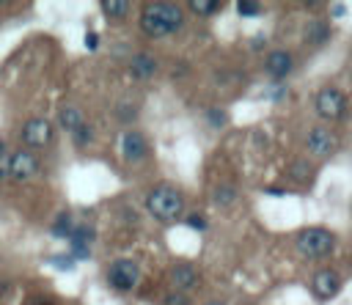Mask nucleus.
Wrapping results in <instances>:
<instances>
[{"label":"nucleus","mask_w":352,"mask_h":305,"mask_svg":"<svg viewBox=\"0 0 352 305\" xmlns=\"http://www.w3.org/2000/svg\"><path fill=\"white\" fill-rule=\"evenodd\" d=\"M140 33L146 38H168L173 33L182 30L184 25V5L179 3H168V0H157V3H143L140 16H138Z\"/></svg>","instance_id":"nucleus-1"},{"label":"nucleus","mask_w":352,"mask_h":305,"mask_svg":"<svg viewBox=\"0 0 352 305\" xmlns=\"http://www.w3.org/2000/svg\"><path fill=\"white\" fill-rule=\"evenodd\" d=\"M146 212L157 223H176L184 214V195H182V190L168 184V181L148 187V192H146Z\"/></svg>","instance_id":"nucleus-2"},{"label":"nucleus","mask_w":352,"mask_h":305,"mask_svg":"<svg viewBox=\"0 0 352 305\" xmlns=\"http://www.w3.org/2000/svg\"><path fill=\"white\" fill-rule=\"evenodd\" d=\"M336 245H338V236L330 228H322V225H308V228L294 234V247L308 261L330 258L336 253Z\"/></svg>","instance_id":"nucleus-3"},{"label":"nucleus","mask_w":352,"mask_h":305,"mask_svg":"<svg viewBox=\"0 0 352 305\" xmlns=\"http://www.w3.org/2000/svg\"><path fill=\"white\" fill-rule=\"evenodd\" d=\"M314 110H316V115H319L322 121H327V124L341 121V118L346 115V96H344V91L336 88V85L319 88L316 96H314Z\"/></svg>","instance_id":"nucleus-4"},{"label":"nucleus","mask_w":352,"mask_h":305,"mask_svg":"<svg viewBox=\"0 0 352 305\" xmlns=\"http://www.w3.org/2000/svg\"><path fill=\"white\" fill-rule=\"evenodd\" d=\"M336 148H338V135L330 129V126H311L308 129V135H305V151H308V157H314V159H327V157H333L336 154Z\"/></svg>","instance_id":"nucleus-5"},{"label":"nucleus","mask_w":352,"mask_h":305,"mask_svg":"<svg viewBox=\"0 0 352 305\" xmlns=\"http://www.w3.org/2000/svg\"><path fill=\"white\" fill-rule=\"evenodd\" d=\"M107 283L116 291H132L140 283V267L132 258H116L107 267Z\"/></svg>","instance_id":"nucleus-6"},{"label":"nucleus","mask_w":352,"mask_h":305,"mask_svg":"<svg viewBox=\"0 0 352 305\" xmlns=\"http://www.w3.org/2000/svg\"><path fill=\"white\" fill-rule=\"evenodd\" d=\"M168 283H170V291L190 294L201 283V269L192 261H176L168 267Z\"/></svg>","instance_id":"nucleus-7"},{"label":"nucleus","mask_w":352,"mask_h":305,"mask_svg":"<svg viewBox=\"0 0 352 305\" xmlns=\"http://www.w3.org/2000/svg\"><path fill=\"white\" fill-rule=\"evenodd\" d=\"M341 286H344V280H341L338 269H333V267H319L311 275V291L316 300H333L341 291Z\"/></svg>","instance_id":"nucleus-8"},{"label":"nucleus","mask_w":352,"mask_h":305,"mask_svg":"<svg viewBox=\"0 0 352 305\" xmlns=\"http://www.w3.org/2000/svg\"><path fill=\"white\" fill-rule=\"evenodd\" d=\"M38 170H41L38 157L28 148L14 151L8 159V179H14V181H30L33 176H38Z\"/></svg>","instance_id":"nucleus-9"},{"label":"nucleus","mask_w":352,"mask_h":305,"mask_svg":"<svg viewBox=\"0 0 352 305\" xmlns=\"http://www.w3.org/2000/svg\"><path fill=\"white\" fill-rule=\"evenodd\" d=\"M22 143L28 148H44L52 143V124L47 118H28L22 124Z\"/></svg>","instance_id":"nucleus-10"},{"label":"nucleus","mask_w":352,"mask_h":305,"mask_svg":"<svg viewBox=\"0 0 352 305\" xmlns=\"http://www.w3.org/2000/svg\"><path fill=\"white\" fill-rule=\"evenodd\" d=\"M121 157L129 165H138V162H143L148 157V140H146V135L140 129H126L121 135Z\"/></svg>","instance_id":"nucleus-11"},{"label":"nucleus","mask_w":352,"mask_h":305,"mask_svg":"<svg viewBox=\"0 0 352 305\" xmlns=\"http://www.w3.org/2000/svg\"><path fill=\"white\" fill-rule=\"evenodd\" d=\"M264 71L278 82L286 80L294 71V55L289 49H270L264 55Z\"/></svg>","instance_id":"nucleus-12"},{"label":"nucleus","mask_w":352,"mask_h":305,"mask_svg":"<svg viewBox=\"0 0 352 305\" xmlns=\"http://www.w3.org/2000/svg\"><path fill=\"white\" fill-rule=\"evenodd\" d=\"M157 71H160V60H157V55H151V52H135V55L129 58V74H132L135 80L148 82Z\"/></svg>","instance_id":"nucleus-13"},{"label":"nucleus","mask_w":352,"mask_h":305,"mask_svg":"<svg viewBox=\"0 0 352 305\" xmlns=\"http://www.w3.org/2000/svg\"><path fill=\"white\" fill-rule=\"evenodd\" d=\"M69 242H72V258L74 261H85L91 258V242H94V228L91 225H74L72 234H69Z\"/></svg>","instance_id":"nucleus-14"},{"label":"nucleus","mask_w":352,"mask_h":305,"mask_svg":"<svg viewBox=\"0 0 352 305\" xmlns=\"http://www.w3.org/2000/svg\"><path fill=\"white\" fill-rule=\"evenodd\" d=\"M330 36H333L330 22L322 19V16H311V19L305 22V27H302V41H305L308 47H322V44L330 41Z\"/></svg>","instance_id":"nucleus-15"},{"label":"nucleus","mask_w":352,"mask_h":305,"mask_svg":"<svg viewBox=\"0 0 352 305\" xmlns=\"http://www.w3.org/2000/svg\"><path fill=\"white\" fill-rule=\"evenodd\" d=\"M314 162L308 159V157H294V159H289V165H286V176H289V181H294V184H311V179H314Z\"/></svg>","instance_id":"nucleus-16"},{"label":"nucleus","mask_w":352,"mask_h":305,"mask_svg":"<svg viewBox=\"0 0 352 305\" xmlns=\"http://www.w3.org/2000/svg\"><path fill=\"white\" fill-rule=\"evenodd\" d=\"M82 124H85V115H82V110H80L77 104H63V107L58 110V126H60V129L77 132Z\"/></svg>","instance_id":"nucleus-17"},{"label":"nucleus","mask_w":352,"mask_h":305,"mask_svg":"<svg viewBox=\"0 0 352 305\" xmlns=\"http://www.w3.org/2000/svg\"><path fill=\"white\" fill-rule=\"evenodd\" d=\"M187 11L201 19H209L223 11V0H187Z\"/></svg>","instance_id":"nucleus-18"},{"label":"nucleus","mask_w":352,"mask_h":305,"mask_svg":"<svg viewBox=\"0 0 352 305\" xmlns=\"http://www.w3.org/2000/svg\"><path fill=\"white\" fill-rule=\"evenodd\" d=\"M99 8H102V14H104L107 19H113V22L126 19V16H129V11H132V5H129L126 0H102V3H99Z\"/></svg>","instance_id":"nucleus-19"},{"label":"nucleus","mask_w":352,"mask_h":305,"mask_svg":"<svg viewBox=\"0 0 352 305\" xmlns=\"http://www.w3.org/2000/svg\"><path fill=\"white\" fill-rule=\"evenodd\" d=\"M236 187L234 184H217L214 187V192H212V201H214V206H220V209H228L234 201H236Z\"/></svg>","instance_id":"nucleus-20"},{"label":"nucleus","mask_w":352,"mask_h":305,"mask_svg":"<svg viewBox=\"0 0 352 305\" xmlns=\"http://www.w3.org/2000/svg\"><path fill=\"white\" fill-rule=\"evenodd\" d=\"M72 228H74L72 214H69V212H60V214L55 217V223H52V236H55V239H69Z\"/></svg>","instance_id":"nucleus-21"},{"label":"nucleus","mask_w":352,"mask_h":305,"mask_svg":"<svg viewBox=\"0 0 352 305\" xmlns=\"http://www.w3.org/2000/svg\"><path fill=\"white\" fill-rule=\"evenodd\" d=\"M204 118H206V124H209L212 129H223V126L228 124V113H226L223 107H217V104H214V107H206V110H204Z\"/></svg>","instance_id":"nucleus-22"},{"label":"nucleus","mask_w":352,"mask_h":305,"mask_svg":"<svg viewBox=\"0 0 352 305\" xmlns=\"http://www.w3.org/2000/svg\"><path fill=\"white\" fill-rule=\"evenodd\" d=\"M236 14L253 19V16H261V14H264V5L256 3V0H239V3H236Z\"/></svg>","instance_id":"nucleus-23"},{"label":"nucleus","mask_w":352,"mask_h":305,"mask_svg":"<svg viewBox=\"0 0 352 305\" xmlns=\"http://www.w3.org/2000/svg\"><path fill=\"white\" fill-rule=\"evenodd\" d=\"M72 140H74V146H77V148H85V146L94 140V126L85 121V124H82L77 132H72Z\"/></svg>","instance_id":"nucleus-24"},{"label":"nucleus","mask_w":352,"mask_h":305,"mask_svg":"<svg viewBox=\"0 0 352 305\" xmlns=\"http://www.w3.org/2000/svg\"><path fill=\"white\" fill-rule=\"evenodd\" d=\"M50 264H52L55 269H60V272H69V269H74V264H77V261H74L69 253H58V256H52V258H50Z\"/></svg>","instance_id":"nucleus-25"},{"label":"nucleus","mask_w":352,"mask_h":305,"mask_svg":"<svg viewBox=\"0 0 352 305\" xmlns=\"http://www.w3.org/2000/svg\"><path fill=\"white\" fill-rule=\"evenodd\" d=\"M162 305H192V300L190 294H182V291H165Z\"/></svg>","instance_id":"nucleus-26"},{"label":"nucleus","mask_w":352,"mask_h":305,"mask_svg":"<svg viewBox=\"0 0 352 305\" xmlns=\"http://www.w3.org/2000/svg\"><path fill=\"white\" fill-rule=\"evenodd\" d=\"M184 223H187L192 231H206V225H209V223H206V217H204V214H198V212H190V214L184 217Z\"/></svg>","instance_id":"nucleus-27"},{"label":"nucleus","mask_w":352,"mask_h":305,"mask_svg":"<svg viewBox=\"0 0 352 305\" xmlns=\"http://www.w3.org/2000/svg\"><path fill=\"white\" fill-rule=\"evenodd\" d=\"M8 159H11V148L6 146V140H0V179H8Z\"/></svg>","instance_id":"nucleus-28"},{"label":"nucleus","mask_w":352,"mask_h":305,"mask_svg":"<svg viewBox=\"0 0 352 305\" xmlns=\"http://www.w3.org/2000/svg\"><path fill=\"white\" fill-rule=\"evenodd\" d=\"M85 47H88V49H96V47H99V33H96V30H88V33H85Z\"/></svg>","instance_id":"nucleus-29"},{"label":"nucleus","mask_w":352,"mask_h":305,"mask_svg":"<svg viewBox=\"0 0 352 305\" xmlns=\"http://www.w3.org/2000/svg\"><path fill=\"white\" fill-rule=\"evenodd\" d=\"M330 14H333V19H338V16L346 14V5H344V3H333V5H330Z\"/></svg>","instance_id":"nucleus-30"},{"label":"nucleus","mask_w":352,"mask_h":305,"mask_svg":"<svg viewBox=\"0 0 352 305\" xmlns=\"http://www.w3.org/2000/svg\"><path fill=\"white\" fill-rule=\"evenodd\" d=\"M264 192H267V195H275V198L286 195V190H280V187H264Z\"/></svg>","instance_id":"nucleus-31"},{"label":"nucleus","mask_w":352,"mask_h":305,"mask_svg":"<svg viewBox=\"0 0 352 305\" xmlns=\"http://www.w3.org/2000/svg\"><path fill=\"white\" fill-rule=\"evenodd\" d=\"M8 291V286H6V280H0V300H3V294Z\"/></svg>","instance_id":"nucleus-32"},{"label":"nucleus","mask_w":352,"mask_h":305,"mask_svg":"<svg viewBox=\"0 0 352 305\" xmlns=\"http://www.w3.org/2000/svg\"><path fill=\"white\" fill-rule=\"evenodd\" d=\"M204 305H228V302H223V300H209V302H204Z\"/></svg>","instance_id":"nucleus-33"},{"label":"nucleus","mask_w":352,"mask_h":305,"mask_svg":"<svg viewBox=\"0 0 352 305\" xmlns=\"http://www.w3.org/2000/svg\"><path fill=\"white\" fill-rule=\"evenodd\" d=\"M44 305H47V302H44Z\"/></svg>","instance_id":"nucleus-34"}]
</instances>
